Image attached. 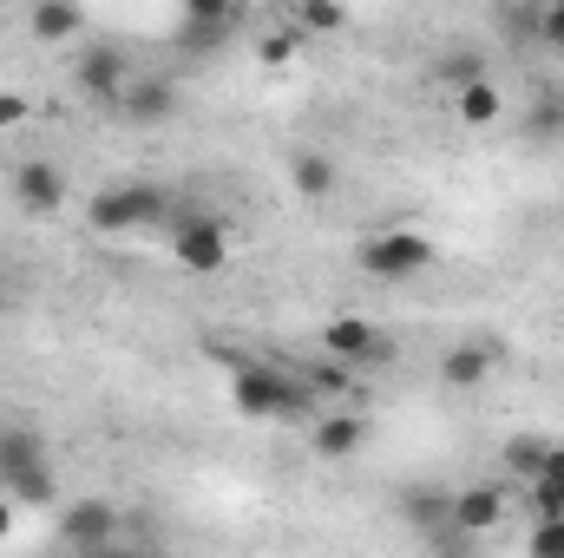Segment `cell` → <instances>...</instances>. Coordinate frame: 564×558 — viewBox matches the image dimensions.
<instances>
[{"label": "cell", "mask_w": 564, "mask_h": 558, "mask_svg": "<svg viewBox=\"0 0 564 558\" xmlns=\"http://www.w3.org/2000/svg\"><path fill=\"white\" fill-rule=\"evenodd\" d=\"M0 500H13L20 513L59 506V473H53V447H46L40 420L0 427Z\"/></svg>", "instance_id": "cell-1"}, {"label": "cell", "mask_w": 564, "mask_h": 558, "mask_svg": "<svg viewBox=\"0 0 564 558\" xmlns=\"http://www.w3.org/2000/svg\"><path fill=\"white\" fill-rule=\"evenodd\" d=\"M230 408L243 420H315L322 415L315 388H308L295 368H276V362H237V375H230Z\"/></svg>", "instance_id": "cell-2"}, {"label": "cell", "mask_w": 564, "mask_h": 558, "mask_svg": "<svg viewBox=\"0 0 564 558\" xmlns=\"http://www.w3.org/2000/svg\"><path fill=\"white\" fill-rule=\"evenodd\" d=\"M164 211H171V191H158V184H106V191L86 197V224L99 237H126V230H144V224H164Z\"/></svg>", "instance_id": "cell-3"}, {"label": "cell", "mask_w": 564, "mask_h": 558, "mask_svg": "<svg viewBox=\"0 0 564 558\" xmlns=\"http://www.w3.org/2000/svg\"><path fill=\"white\" fill-rule=\"evenodd\" d=\"M355 264L381 282H414L421 270L440 264V250H433V237H421V230H375V237L355 250Z\"/></svg>", "instance_id": "cell-4"}, {"label": "cell", "mask_w": 564, "mask_h": 558, "mask_svg": "<svg viewBox=\"0 0 564 558\" xmlns=\"http://www.w3.org/2000/svg\"><path fill=\"white\" fill-rule=\"evenodd\" d=\"M322 348H328V362H341V368H381V362H394L401 348H394V335H381L368 315H335L328 329H322Z\"/></svg>", "instance_id": "cell-5"}, {"label": "cell", "mask_w": 564, "mask_h": 558, "mask_svg": "<svg viewBox=\"0 0 564 558\" xmlns=\"http://www.w3.org/2000/svg\"><path fill=\"white\" fill-rule=\"evenodd\" d=\"M73 79H79V93H86V99H99V106H112V112H119L139 73H132V53H126V46H106V40H99V46H86V53L73 60Z\"/></svg>", "instance_id": "cell-6"}, {"label": "cell", "mask_w": 564, "mask_h": 558, "mask_svg": "<svg viewBox=\"0 0 564 558\" xmlns=\"http://www.w3.org/2000/svg\"><path fill=\"white\" fill-rule=\"evenodd\" d=\"M171 257H177L184 277H217V270H230V224H224L217 211H204L197 224H184V230L171 237Z\"/></svg>", "instance_id": "cell-7"}, {"label": "cell", "mask_w": 564, "mask_h": 558, "mask_svg": "<svg viewBox=\"0 0 564 558\" xmlns=\"http://www.w3.org/2000/svg\"><path fill=\"white\" fill-rule=\"evenodd\" d=\"M7 191H13V204H20L26 217H59V211H66V178H59L46 158H20L13 178H7Z\"/></svg>", "instance_id": "cell-8"}, {"label": "cell", "mask_w": 564, "mask_h": 558, "mask_svg": "<svg viewBox=\"0 0 564 558\" xmlns=\"http://www.w3.org/2000/svg\"><path fill=\"white\" fill-rule=\"evenodd\" d=\"M119 526H126V513H119L112 500H73V506L59 513V539H66V546H86V552H106Z\"/></svg>", "instance_id": "cell-9"}, {"label": "cell", "mask_w": 564, "mask_h": 558, "mask_svg": "<svg viewBox=\"0 0 564 558\" xmlns=\"http://www.w3.org/2000/svg\"><path fill=\"white\" fill-rule=\"evenodd\" d=\"M506 519V493L499 486H466L453 493V539H479Z\"/></svg>", "instance_id": "cell-10"}, {"label": "cell", "mask_w": 564, "mask_h": 558, "mask_svg": "<svg viewBox=\"0 0 564 558\" xmlns=\"http://www.w3.org/2000/svg\"><path fill=\"white\" fill-rule=\"evenodd\" d=\"M26 33H33L40 46H73V40H86V7L40 0V7H26Z\"/></svg>", "instance_id": "cell-11"}, {"label": "cell", "mask_w": 564, "mask_h": 558, "mask_svg": "<svg viewBox=\"0 0 564 558\" xmlns=\"http://www.w3.org/2000/svg\"><path fill=\"white\" fill-rule=\"evenodd\" d=\"M492 368H499V348L492 342H459V348L440 355V382L446 388H486Z\"/></svg>", "instance_id": "cell-12"}, {"label": "cell", "mask_w": 564, "mask_h": 558, "mask_svg": "<svg viewBox=\"0 0 564 558\" xmlns=\"http://www.w3.org/2000/svg\"><path fill=\"white\" fill-rule=\"evenodd\" d=\"M119 119L126 126H164V119H177V86L171 79H132Z\"/></svg>", "instance_id": "cell-13"}, {"label": "cell", "mask_w": 564, "mask_h": 558, "mask_svg": "<svg viewBox=\"0 0 564 558\" xmlns=\"http://www.w3.org/2000/svg\"><path fill=\"white\" fill-rule=\"evenodd\" d=\"M361 440H368V427L355 415H315L308 420V447H315L322 460H355Z\"/></svg>", "instance_id": "cell-14"}, {"label": "cell", "mask_w": 564, "mask_h": 558, "mask_svg": "<svg viewBox=\"0 0 564 558\" xmlns=\"http://www.w3.org/2000/svg\"><path fill=\"white\" fill-rule=\"evenodd\" d=\"M289 184H295L308 204H322V197L341 191V164H335L328 151H295V158H289Z\"/></svg>", "instance_id": "cell-15"}, {"label": "cell", "mask_w": 564, "mask_h": 558, "mask_svg": "<svg viewBox=\"0 0 564 558\" xmlns=\"http://www.w3.org/2000/svg\"><path fill=\"white\" fill-rule=\"evenodd\" d=\"M453 112H459V126H499V112H506V93H499V79H479V86H466V93H453Z\"/></svg>", "instance_id": "cell-16"}, {"label": "cell", "mask_w": 564, "mask_h": 558, "mask_svg": "<svg viewBox=\"0 0 564 558\" xmlns=\"http://www.w3.org/2000/svg\"><path fill=\"white\" fill-rule=\"evenodd\" d=\"M545 453H552V440H545V433H512V440L499 447V466H506V473H519V480L532 486V480L545 473Z\"/></svg>", "instance_id": "cell-17"}, {"label": "cell", "mask_w": 564, "mask_h": 558, "mask_svg": "<svg viewBox=\"0 0 564 558\" xmlns=\"http://www.w3.org/2000/svg\"><path fill=\"white\" fill-rule=\"evenodd\" d=\"M433 79H440L446 93H466V86H479V79H492V66H486V53H473V46H459V53H446V60H433Z\"/></svg>", "instance_id": "cell-18"}, {"label": "cell", "mask_w": 564, "mask_h": 558, "mask_svg": "<svg viewBox=\"0 0 564 558\" xmlns=\"http://www.w3.org/2000/svg\"><path fill=\"white\" fill-rule=\"evenodd\" d=\"M525 139L532 144H558L564 139V93H539L525 106Z\"/></svg>", "instance_id": "cell-19"}, {"label": "cell", "mask_w": 564, "mask_h": 558, "mask_svg": "<svg viewBox=\"0 0 564 558\" xmlns=\"http://www.w3.org/2000/svg\"><path fill=\"white\" fill-rule=\"evenodd\" d=\"M289 26H302V33H341L348 26V7L341 0H295L289 7Z\"/></svg>", "instance_id": "cell-20"}, {"label": "cell", "mask_w": 564, "mask_h": 558, "mask_svg": "<svg viewBox=\"0 0 564 558\" xmlns=\"http://www.w3.org/2000/svg\"><path fill=\"white\" fill-rule=\"evenodd\" d=\"M230 33H237L230 20H177V46H184V53H217Z\"/></svg>", "instance_id": "cell-21"}, {"label": "cell", "mask_w": 564, "mask_h": 558, "mask_svg": "<svg viewBox=\"0 0 564 558\" xmlns=\"http://www.w3.org/2000/svg\"><path fill=\"white\" fill-rule=\"evenodd\" d=\"M295 375L315 388V401H335V395L355 388V368H341V362H308V368H295Z\"/></svg>", "instance_id": "cell-22"}, {"label": "cell", "mask_w": 564, "mask_h": 558, "mask_svg": "<svg viewBox=\"0 0 564 558\" xmlns=\"http://www.w3.org/2000/svg\"><path fill=\"white\" fill-rule=\"evenodd\" d=\"M525 552H532V558H564V519H532Z\"/></svg>", "instance_id": "cell-23"}, {"label": "cell", "mask_w": 564, "mask_h": 558, "mask_svg": "<svg viewBox=\"0 0 564 558\" xmlns=\"http://www.w3.org/2000/svg\"><path fill=\"white\" fill-rule=\"evenodd\" d=\"M532 40H539L545 53H564V0L539 7V26H532Z\"/></svg>", "instance_id": "cell-24"}, {"label": "cell", "mask_w": 564, "mask_h": 558, "mask_svg": "<svg viewBox=\"0 0 564 558\" xmlns=\"http://www.w3.org/2000/svg\"><path fill=\"white\" fill-rule=\"evenodd\" d=\"M532 519H564V486L532 480Z\"/></svg>", "instance_id": "cell-25"}, {"label": "cell", "mask_w": 564, "mask_h": 558, "mask_svg": "<svg viewBox=\"0 0 564 558\" xmlns=\"http://www.w3.org/2000/svg\"><path fill=\"white\" fill-rule=\"evenodd\" d=\"M257 60H263V66H289V60H295V33H289V26H282V33H270V40L257 46Z\"/></svg>", "instance_id": "cell-26"}, {"label": "cell", "mask_w": 564, "mask_h": 558, "mask_svg": "<svg viewBox=\"0 0 564 558\" xmlns=\"http://www.w3.org/2000/svg\"><path fill=\"white\" fill-rule=\"evenodd\" d=\"M26 93H0V132H13V126H26Z\"/></svg>", "instance_id": "cell-27"}, {"label": "cell", "mask_w": 564, "mask_h": 558, "mask_svg": "<svg viewBox=\"0 0 564 558\" xmlns=\"http://www.w3.org/2000/svg\"><path fill=\"white\" fill-rule=\"evenodd\" d=\"M539 480H552V486H564V447L552 440V453H545V473Z\"/></svg>", "instance_id": "cell-28"}, {"label": "cell", "mask_w": 564, "mask_h": 558, "mask_svg": "<svg viewBox=\"0 0 564 558\" xmlns=\"http://www.w3.org/2000/svg\"><path fill=\"white\" fill-rule=\"evenodd\" d=\"M13 519H20V506H13V500H0V539L13 533Z\"/></svg>", "instance_id": "cell-29"}, {"label": "cell", "mask_w": 564, "mask_h": 558, "mask_svg": "<svg viewBox=\"0 0 564 558\" xmlns=\"http://www.w3.org/2000/svg\"><path fill=\"white\" fill-rule=\"evenodd\" d=\"M93 558H139V552H126V546H106V552H93Z\"/></svg>", "instance_id": "cell-30"}, {"label": "cell", "mask_w": 564, "mask_h": 558, "mask_svg": "<svg viewBox=\"0 0 564 558\" xmlns=\"http://www.w3.org/2000/svg\"><path fill=\"white\" fill-rule=\"evenodd\" d=\"M433 558H466V546H446V552H433Z\"/></svg>", "instance_id": "cell-31"}]
</instances>
